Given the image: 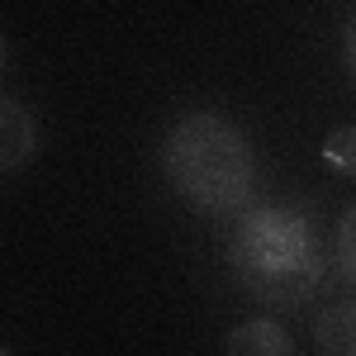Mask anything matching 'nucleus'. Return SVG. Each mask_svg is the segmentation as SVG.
Returning a JSON list of instances; mask_svg holds the SVG:
<instances>
[{
  "label": "nucleus",
  "instance_id": "2",
  "mask_svg": "<svg viewBox=\"0 0 356 356\" xmlns=\"http://www.w3.org/2000/svg\"><path fill=\"white\" fill-rule=\"evenodd\" d=\"M166 186L209 219H238L257 200V152L252 138L219 110H186L162 134Z\"/></svg>",
  "mask_w": 356,
  "mask_h": 356
},
{
  "label": "nucleus",
  "instance_id": "9",
  "mask_svg": "<svg viewBox=\"0 0 356 356\" xmlns=\"http://www.w3.org/2000/svg\"><path fill=\"white\" fill-rule=\"evenodd\" d=\"M5 57H10V43H5V33H0V72H5Z\"/></svg>",
  "mask_w": 356,
  "mask_h": 356
},
{
  "label": "nucleus",
  "instance_id": "4",
  "mask_svg": "<svg viewBox=\"0 0 356 356\" xmlns=\"http://www.w3.org/2000/svg\"><path fill=\"white\" fill-rule=\"evenodd\" d=\"M314 347L323 356H356V300H332L314 314Z\"/></svg>",
  "mask_w": 356,
  "mask_h": 356
},
{
  "label": "nucleus",
  "instance_id": "8",
  "mask_svg": "<svg viewBox=\"0 0 356 356\" xmlns=\"http://www.w3.org/2000/svg\"><path fill=\"white\" fill-rule=\"evenodd\" d=\"M342 62H347V76L356 81V15L347 19V29H342Z\"/></svg>",
  "mask_w": 356,
  "mask_h": 356
},
{
  "label": "nucleus",
  "instance_id": "6",
  "mask_svg": "<svg viewBox=\"0 0 356 356\" xmlns=\"http://www.w3.org/2000/svg\"><path fill=\"white\" fill-rule=\"evenodd\" d=\"M328 266H332V275H337V285H347V290L356 295V200L342 209V219H337Z\"/></svg>",
  "mask_w": 356,
  "mask_h": 356
},
{
  "label": "nucleus",
  "instance_id": "7",
  "mask_svg": "<svg viewBox=\"0 0 356 356\" xmlns=\"http://www.w3.org/2000/svg\"><path fill=\"white\" fill-rule=\"evenodd\" d=\"M323 166L356 181V124H342V129H332L323 138Z\"/></svg>",
  "mask_w": 356,
  "mask_h": 356
},
{
  "label": "nucleus",
  "instance_id": "3",
  "mask_svg": "<svg viewBox=\"0 0 356 356\" xmlns=\"http://www.w3.org/2000/svg\"><path fill=\"white\" fill-rule=\"evenodd\" d=\"M38 157V119L0 90V171H19Z\"/></svg>",
  "mask_w": 356,
  "mask_h": 356
},
{
  "label": "nucleus",
  "instance_id": "1",
  "mask_svg": "<svg viewBox=\"0 0 356 356\" xmlns=\"http://www.w3.org/2000/svg\"><path fill=\"white\" fill-rule=\"evenodd\" d=\"M328 271L318 223L290 204H252L228 233V275L247 300L266 309H300Z\"/></svg>",
  "mask_w": 356,
  "mask_h": 356
},
{
  "label": "nucleus",
  "instance_id": "10",
  "mask_svg": "<svg viewBox=\"0 0 356 356\" xmlns=\"http://www.w3.org/2000/svg\"><path fill=\"white\" fill-rule=\"evenodd\" d=\"M0 356H10V352H5V347H0Z\"/></svg>",
  "mask_w": 356,
  "mask_h": 356
},
{
  "label": "nucleus",
  "instance_id": "5",
  "mask_svg": "<svg viewBox=\"0 0 356 356\" xmlns=\"http://www.w3.org/2000/svg\"><path fill=\"white\" fill-rule=\"evenodd\" d=\"M223 352L228 356H295V347H290V332L275 318H247V323H238L228 332Z\"/></svg>",
  "mask_w": 356,
  "mask_h": 356
}]
</instances>
